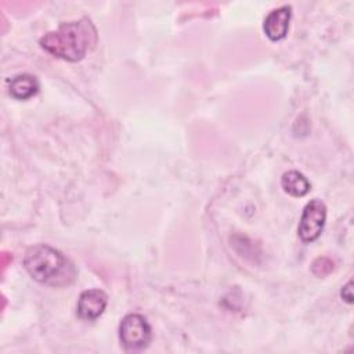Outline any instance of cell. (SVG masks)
Listing matches in <instances>:
<instances>
[{
	"instance_id": "ba28073f",
	"label": "cell",
	"mask_w": 354,
	"mask_h": 354,
	"mask_svg": "<svg viewBox=\"0 0 354 354\" xmlns=\"http://www.w3.org/2000/svg\"><path fill=\"white\" fill-rule=\"evenodd\" d=\"M281 185L285 192H288L292 196H304L310 188V181L297 170H289L282 174Z\"/></svg>"
},
{
	"instance_id": "3957f363",
	"label": "cell",
	"mask_w": 354,
	"mask_h": 354,
	"mask_svg": "<svg viewBox=\"0 0 354 354\" xmlns=\"http://www.w3.org/2000/svg\"><path fill=\"white\" fill-rule=\"evenodd\" d=\"M119 339L126 350H142L152 339L151 325L141 314H127L120 321Z\"/></svg>"
},
{
	"instance_id": "8992f818",
	"label": "cell",
	"mask_w": 354,
	"mask_h": 354,
	"mask_svg": "<svg viewBox=\"0 0 354 354\" xmlns=\"http://www.w3.org/2000/svg\"><path fill=\"white\" fill-rule=\"evenodd\" d=\"M290 15H292L290 6H282L270 11L268 15L264 18V24H263L266 36L274 41L283 39L289 29Z\"/></svg>"
},
{
	"instance_id": "6da1fadb",
	"label": "cell",
	"mask_w": 354,
	"mask_h": 354,
	"mask_svg": "<svg viewBox=\"0 0 354 354\" xmlns=\"http://www.w3.org/2000/svg\"><path fill=\"white\" fill-rule=\"evenodd\" d=\"M98 35L94 24L87 17L77 21L64 22L58 29L47 32L40 37L41 48L54 57L77 62L94 48Z\"/></svg>"
},
{
	"instance_id": "9c48e42d",
	"label": "cell",
	"mask_w": 354,
	"mask_h": 354,
	"mask_svg": "<svg viewBox=\"0 0 354 354\" xmlns=\"http://www.w3.org/2000/svg\"><path fill=\"white\" fill-rule=\"evenodd\" d=\"M313 272L318 277H324L326 274H329L332 270H333V263L326 259V257H318L314 263H313V267H311Z\"/></svg>"
},
{
	"instance_id": "277c9868",
	"label": "cell",
	"mask_w": 354,
	"mask_h": 354,
	"mask_svg": "<svg viewBox=\"0 0 354 354\" xmlns=\"http://www.w3.org/2000/svg\"><path fill=\"white\" fill-rule=\"evenodd\" d=\"M326 220V206L319 199L310 201L301 213L300 223H299V236L303 242H313L315 241L325 225Z\"/></svg>"
},
{
	"instance_id": "52a82bcc",
	"label": "cell",
	"mask_w": 354,
	"mask_h": 354,
	"mask_svg": "<svg viewBox=\"0 0 354 354\" xmlns=\"http://www.w3.org/2000/svg\"><path fill=\"white\" fill-rule=\"evenodd\" d=\"M40 84L36 76L29 73H21L10 80V94L17 100H29L39 93Z\"/></svg>"
},
{
	"instance_id": "30bf717a",
	"label": "cell",
	"mask_w": 354,
	"mask_h": 354,
	"mask_svg": "<svg viewBox=\"0 0 354 354\" xmlns=\"http://www.w3.org/2000/svg\"><path fill=\"white\" fill-rule=\"evenodd\" d=\"M342 297L347 301L351 303L353 301V295H351V281L347 282V285L342 289Z\"/></svg>"
},
{
	"instance_id": "5b68a950",
	"label": "cell",
	"mask_w": 354,
	"mask_h": 354,
	"mask_svg": "<svg viewBox=\"0 0 354 354\" xmlns=\"http://www.w3.org/2000/svg\"><path fill=\"white\" fill-rule=\"evenodd\" d=\"M108 304V296L101 289H87L80 293L77 300V315L84 321L97 319Z\"/></svg>"
},
{
	"instance_id": "7a4b0ae2",
	"label": "cell",
	"mask_w": 354,
	"mask_h": 354,
	"mask_svg": "<svg viewBox=\"0 0 354 354\" xmlns=\"http://www.w3.org/2000/svg\"><path fill=\"white\" fill-rule=\"evenodd\" d=\"M24 266L35 281L50 286H66L76 277L73 264L59 250L48 245L29 248L24 257Z\"/></svg>"
}]
</instances>
